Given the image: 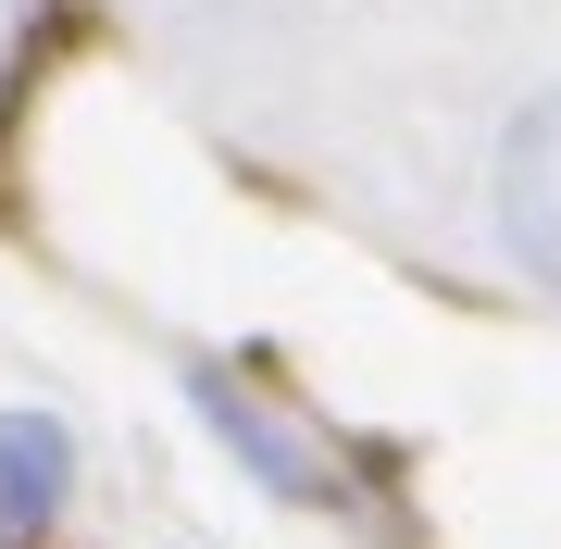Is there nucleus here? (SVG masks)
Returning <instances> with one entry per match:
<instances>
[{"instance_id":"nucleus-1","label":"nucleus","mask_w":561,"mask_h":549,"mask_svg":"<svg viewBox=\"0 0 561 549\" xmlns=\"http://www.w3.org/2000/svg\"><path fill=\"white\" fill-rule=\"evenodd\" d=\"M187 412L213 425V449L250 474L262 500H287V512H324V500H337V462H324V449H312L300 425H287V412L262 400L250 375H225V363H187Z\"/></svg>"},{"instance_id":"nucleus-2","label":"nucleus","mask_w":561,"mask_h":549,"mask_svg":"<svg viewBox=\"0 0 561 549\" xmlns=\"http://www.w3.org/2000/svg\"><path fill=\"white\" fill-rule=\"evenodd\" d=\"M486 201H500L512 275L561 300V88H549V101H524V113L500 125V175H486Z\"/></svg>"},{"instance_id":"nucleus-3","label":"nucleus","mask_w":561,"mask_h":549,"mask_svg":"<svg viewBox=\"0 0 561 549\" xmlns=\"http://www.w3.org/2000/svg\"><path fill=\"white\" fill-rule=\"evenodd\" d=\"M76 500V437L50 412H0V537H50Z\"/></svg>"}]
</instances>
